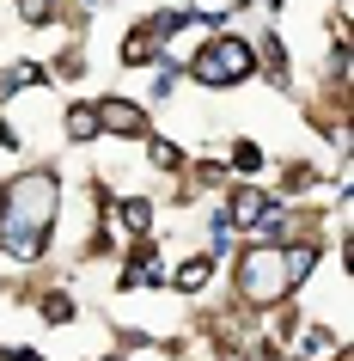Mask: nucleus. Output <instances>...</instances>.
<instances>
[{
  "instance_id": "20e7f679",
  "label": "nucleus",
  "mask_w": 354,
  "mask_h": 361,
  "mask_svg": "<svg viewBox=\"0 0 354 361\" xmlns=\"http://www.w3.org/2000/svg\"><path fill=\"white\" fill-rule=\"evenodd\" d=\"M208 269H214L208 257H196V264H184V269H177V288H184V294H196V288L208 282Z\"/></svg>"
},
{
  "instance_id": "f03ea898",
  "label": "nucleus",
  "mask_w": 354,
  "mask_h": 361,
  "mask_svg": "<svg viewBox=\"0 0 354 361\" xmlns=\"http://www.w3.org/2000/svg\"><path fill=\"white\" fill-rule=\"evenodd\" d=\"M98 123H104V129H122V135H147V116L134 111L129 98H104V104H98Z\"/></svg>"
},
{
  "instance_id": "7ed1b4c3",
  "label": "nucleus",
  "mask_w": 354,
  "mask_h": 361,
  "mask_svg": "<svg viewBox=\"0 0 354 361\" xmlns=\"http://www.w3.org/2000/svg\"><path fill=\"white\" fill-rule=\"evenodd\" d=\"M68 129H74V141H92V135H98V111L74 104V111H68Z\"/></svg>"
},
{
  "instance_id": "f257e3e1",
  "label": "nucleus",
  "mask_w": 354,
  "mask_h": 361,
  "mask_svg": "<svg viewBox=\"0 0 354 361\" xmlns=\"http://www.w3.org/2000/svg\"><path fill=\"white\" fill-rule=\"evenodd\" d=\"M251 43L244 37H214L202 49V56H196V80H202V86H232V80H244L251 74Z\"/></svg>"
}]
</instances>
